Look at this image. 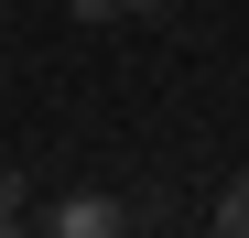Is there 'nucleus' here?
Here are the masks:
<instances>
[{
    "label": "nucleus",
    "mask_w": 249,
    "mask_h": 238,
    "mask_svg": "<svg viewBox=\"0 0 249 238\" xmlns=\"http://www.w3.org/2000/svg\"><path fill=\"white\" fill-rule=\"evenodd\" d=\"M33 238H130V206H119V195H65Z\"/></svg>",
    "instance_id": "1"
},
{
    "label": "nucleus",
    "mask_w": 249,
    "mask_h": 238,
    "mask_svg": "<svg viewBox=\"0 0 249 238\" xmlns=\"http://www.w3.org/2000/svg\"><path fill=\"white\" fill-rule=\"evenodd\" d=\"M217 238H249V173H238V184L217 195Z\"/></svg>",
    "instance_id": "2"
},
{
    "label": "nucleus",
    "mask_w": 249,
    "mask_h": 238,
    "mask_svg": "<svg viewBox=\"0 0 249 238\" xmlns=\"http://www.w3.org/2000/svg\"><path fill=\"white\" fill-rule=\"evenodd\" d=\"M76 22H119V0H76Z\"/></svg>",
    "instance_id": "3"
},
{
    "label": "nucleus",
    "mask_w": 249,
    "mask_h": 238,
    "mask_svg": "<svg viewBox=\"0 0 249 238\" xmlns=\"http://www.w3.org/2000/svg\"><path fill=\"white\" fill-rule=\"evenodd\" d=\"M119 11H162V0H119Z\"/></svg>",
    "instance_id": "4"
},
{
    "label": "nucleus",
    "mask_w": 249,
    "mask_h": 238,
    "mask_svg": "<svg viewBox=\"0 0 249 238\" xmlns=\"http://www.w3.org/2000/svg\"><path fill=\"white\" fill-rule=\"evenodd\" d=\"M0 238H22V227H11V217H0Z\"/></svg>",
    "instance_id": "5"
}]
</instances>
